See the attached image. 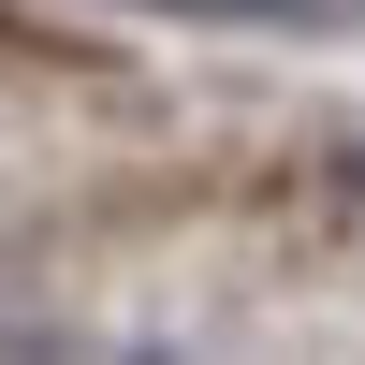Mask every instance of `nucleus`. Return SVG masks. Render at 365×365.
Segmentation results:
<instances>
[{
    "instance_id": "obj_1",
    "label": "nucleus",
    "mask_w": 365,
    "mask_h": 365,
    "mask_svg": "<svg viewBox=\"0 0 365 365\" xmlns=\"http://www.w3.org/2000/svg\"><path fill=\"white\" fill-rule=\"evenodd\" d=\"M351 190H365V146H351Z\"/></svg>"
}]
</instances>
